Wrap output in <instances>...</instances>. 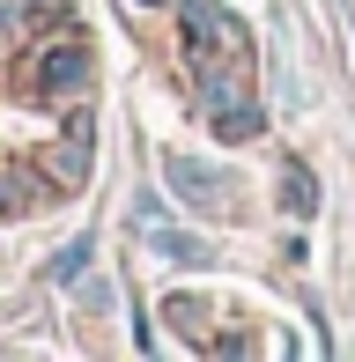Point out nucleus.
<instances>
[{"instance_id":"423d86ee","label":"nucleus","mask_w":355,"mask_h":362,"mask_svg":"<svg viewBox=\"0 0 355 362\" xmlns=\"http://www.w3.org/2000/svg\"><path fill=\"white\" fill-rule=\"evenodd\" d=\"M45 274H52V288H74V281L89 274V244H67V252H59V259H52Z\"/></svg>"},{"instance_id":"20e7f679","label":"nucleus","mask_w":355,"mask_h":362,"mask_svg":"<svg viewBox=\"0 0 355 362\" xmlns=\"http://www.w3.org/2000/svg\"><path fill=\"white\" fill-rule=\"evenodd\" d=\"M281 200H289V215H296V222L318 215V177L303 170V163H281Z\"/></svg>"},{"instance_id":"f03ea898","label":"nucleus","mask_w":355,"mask_h":362,"mask_svg":"<svg viewBox=\"0 0 355 362\" xmlns=\"http://www.w3.org/2000/svg\"><path fill=\"white\" fill-rule=\"evenodd\" d=\"M89 81V52L82 45H52V52L37 59V89H82Z\"/></svg>"},{"instance_id":"f257e3e1","label":"nucleus","mask_w":355,"mask_h":362,"mask_svg":"<svg viewBox=\"0 0 355 362\" xmlns=\"http://www.w3.org/2000/svg\"><path fill=\"white\" fill-rule=\"evenodd\" d=\"M163 177L185 192L192 207H222V200H237V177H230V170H207V163H192V156H163Z\"/></svg>"},{"instance_id":"39448f33","label":"nucleus","mask_w":355,"mask_h":362,"mask_svg":"<svg viewBox=\"0 0 355 362\" xmlns=\"http://www.w3.org/2000/svg\"><path fill=\"white\" fill-rule=\"evenodd\" d=\"M149 244H156L163 259H178V267H207V244L185 237V229H170V222H149Z\"/></svg>"},{"instance_id":"0eeeda50","label":"nucleus","mask_w":355,"mask_h":362,"mask_svg":"<svg viewBox=\"0 0 355 362\" xmlns=\"http://www.w3.org/2000/svg\"><path fill=\"white\" fill-rule=\"evenodd\" d=\"M0 23H8V0H0Z\"/></svg>"},{"instance_id":"7ed1b4c3","label":"nucleus","mask_w":355,"mask_h":362,"mask_svg":"<svg viewBox=\"0 0 355 362\" xmlns=\"http://www.w3.org/2000/svg\"><path fill=\"white\" fill-rule=\"evenodd\" d=\"M89 134H96V119L74 111L67 119V148H59V177H67V185H82V170H89Z\"/></svg>"}]
</instances>
